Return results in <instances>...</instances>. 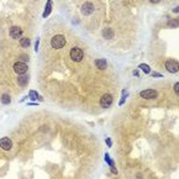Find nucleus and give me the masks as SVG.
I'll use <instances>...</instances> for the list:
<instances>
[{
	"instance_id": "obj_19",
	"label": "nucleus",
	"mask_w": 179,
	"mask_h": 179,
	"mask_svg": "<svg viewBox=\"0 0 179 179\" xmlns=\"http://www.w3.org/2000/svg\"><path fill=\"white\" fill-rule=\"evenodd\" d=\"M28 59H30V58H28L27 55H21V56H20V58H19L20 62H27Z\"/></svg>"
},
{
	"instance_id": "obj_20",
	"label": "nucleus",
	"mask_w": 179,
	"mask_h": 179,
	"mask_svg": "<svg viewBox=\"0 0 179 179\" xmlns=\"http://www.w3.org/2000/svg\"><path fill=\"white\" fill-rule=\"evenodd\" d=\"M105 159H106V162H107V164H110L111 167H114V162L111 161V158H110L109 155H105Z\"/></svg>"
},
{
	"instance_id": "obj_1",
	"label": "nucleus",
	"mask_w": 179,
	"mask_h": 179,
	"mask_svg": "<svg viewBox=\"0 0 179 179\" xmlns=\"http://www.w3.org/2000/svg\"><path fill=\"white\" fill-rule=\"evenodd\" d=\"M51 45H52V47L56 48V49H59L62 47H64V45H66L64 36L63 35H56V36H53L52 40H51Z\"/></svg>"
},
{
	"instance_id": "obj_23",
	"label": "nucleus",
	"mask_w": 179,
	"mask_h": 179,
	"mask_svg": "<svg viewBox=\"0 0 179 179\" xmlns=\"http://www.w3.org/2000/svg\"><path fill=\"white\" fill-rule=\"evenodd\" d=\"M39 43H40V40H37L35 45V51H39Z\"/></svg>"
},
{
	"instance_id": "obj_16",
	"label": "nucleus",
	"mask_w": 179,
	"mask_h": 179,
	"mask_svg": "<svg viewBox=\"0 0 179 179\" xmlns=\"http://www.w3.org/2000/svg\"><path fill=\"white\" fill-rule=\"evenodd\" d=\"M10 101H11V98H10L9 94H3V95H1V103H3V104L7 105V104H10Z\"/></svg>"
},
{
	"instance_id": "obj_22",
	"label": "nucleus",
	"mask_w": 179,
	"mask_h": 179,
	"mask_svg": "<svg viewBox=\"0 0 179 179\" xmlns=\"http://www.w3.org/2000/svg\"><path fill=\"white\" fill-rule=\"evenodd\" d=\"M174 91H176V94L179 93V83H176V84H174Z\"/></svg>"
},
{
	"instance_id": "obj_17",
	"label": "nucleus",
	"mask_w": 179,
	"mask_h": 179,
	"mask_svg": "<svg viewBox=\"0 0 179 179\" xmlns=\"http://www.w3.org/2000/svg\"><path fill=\"white\" fill-rule=\"evenodd\" d=\"M140 69H142L145 73H149L151 72V68H149V66H147V64H145V63H142V64H140Z\"/></svg>"
},
{
	"instance_id": "obj_24",
	"label": "nucleus",
	"mask_w": 179,
	"mask_h": 179,
	"mask_svg": "<svg viewBox=\"0 0 179 179\" xmlns=\"http://www.w3.org/2000/svg\"><path fill=\"white\" fill-rule=\"evenodd\" d=\"M106 145L109 146V147H111V145H112V143H111V140H110V138H106Z\"/></svg>"
},
{
	"instance_id": "obj_27",
	"label": "nucleus",
	"mask_w": 179,
	"mask_h": 179,
	"mask_svg": "<svg viewBox=\"0 0 179 179\" xmlns=\"http://www.w3.org/2000/svg\"><path fill=\"white\" fill-rule=\"evenodd\" d=\"M153 77H162V74H159V73H155V74H153Z\"/></svg>"
},
{
	"instance_id": "obj_3",
	"label": "nucleus",
	"mask_w": 179,
	"mask_h": 179,
	"mask_svg": "<svg viewBox=\"0 0 179 179\" xmlns=\"http://www.w3.org/2000/svg\"><path fill=\"white\" fill-rule=\"evenodd\" d=\"M14 70H15V73H18L19 76H21V74H26V72L28 70V67H27V64L25 63V62L19 61L14 64Z\"/></svg>"
},
{
	"instance_id": "obj_11",
	"label": "nucleus",
	"mask_w": 179,
	"mask_h": 179,
	"mask_svg": "<svg viewBox=\"0 0 179 179\" xmlns=\"http://www.w3.org/2000/svg\"><path fill=\"white\" fill-rule=\"evenodd\" d=\"M51 10H52V0H47V4H46V7H45V12H43V18H48V15L51 14Z\"/></svg>"
},
{
	"instance_id": "obj_4",
	"label": "nucleus",
	"mask_w": 179,
	"mask_h": 179,
	"mask_svg": "<svg viewBox=\"0 0 179 179\" xmlns=\"http://www.w3.org/2000/svg\"><path fill=\"white\" fill-rule=\"evenodd\" d=\"M140 95H141V98L147 99V100H151V99L157 98V91L153 90V89H146V90L141 91Z\"/></svg>"
},
{
	"instance_id": "obj_10",
	"label": "nucleus",
	"mask_w": 179,
	"mask_h": 179,
	"mask_svg": "<svg viewBox=\"0 0 179 179\" xmlns=\"http://www.w3.org/2000/svg\"><path fill=\"white\" fill-rule=\"evenodd\" d=\"M95 66L100 69V70H104V69H106L107 67V63H106V61L104 59V58H100V59H97L95 61Z\"/></svg>"
},
{
	"instance_id": "obj_14",
	"label": "nucleus",
	"mask_w": 179,
	"mask_h": 179,
	"mask_svg": "<svg viewBox=\"0 0 179 179\" xmlns=\"http://www.w3.org/2000/svg\"><path fill=\"white\" fill-rule=\"evenodd\" d=\"M28 97H30V100H42V98H41L35 90H30Z\"/></svg>"
},
{
	"instance_id": "obj_26",
	"label": "nucleus",
	"mask_w": 179,
	"mask_h": 179,
	"mask_svg": "<svg viewBox=\"0 0 179 179\" xmlns=\"http://www.w3.org/2000/svg\"><path fill=\"white\" fill-rule=\"evenodd\" d=\"M152 4H157V3H159V0H149Z\"/></svg>"
},
{
	"instance_id": "obj_12",
	"label": "nucleus",
	"mask_w": 179,
	"mask_h": 179,
	"mask_svg": "<svg viewBox=\"0 0 179 179\" xmlns=\"http://www.w3.org/2000/svg\"><path fill=\"white\" fill-rule=\"evenodd\" d=\"M103 36H104V39H106V40H111V39H114V31H112L111 28H105V30L103 31Z\"/></svg>"
},
{
	"instance_id": "obj_7",
	"label": "nucleus",
	"mask_w": 179,
	"mask_h": 179,
	"mask_svg": "<svg viewBox=\"0 0 179 179\" xmlns=\"http://www.w3.org/2000/svg\"><path fill=\"white\" fill-rule=\"evenodd\" d=\"M165 68H167V70L170 73H177L178 72V62L173 61V59L167 61L165 62Z\"/></svg>"
},
{
	"instance_id": "obj_6",
	"label": "nucleus",
	"mask_w": 179,
	"mask_h": 179,
	"mask_svg": "<svg viewBox=\"0 0 179 179\" xmlns=\"http://www.w3.org/2000/svg\"><path fill=\"white\" fill-rule=\"evenodd\" d=\"M0 147H1L4 151H10L12 147V142L9 137H3L0 138Z\"/></svg>"
},
{
	"instance_id": "obj_9",
	"label": "nucleus",
	"mask_w": 179,
	"mask_h": 179,
	"mask_svg": "<svg viewBox=\"0 0 179 179\" xmlns=\"http://www.w3.org/2000/svg\"><path fill=\"white\" fill-rule=\"evenodd\" d=\"M9 34L12 39H20L22 35V30H21V27H19V26H12V27H10Z\"/></svg>"
},
{
	"instance_id": "obj_28",
	"label": "nucleus",
	"mask_w": 179,
	"mask_h": 179,
	"mask_svg": "<svg viewBox=\"0 0 179 179\" xmlns=\"http://www.w3.org/2000/svg\"><path fill=\"white\" fill-rule=\"evenodd\" d=\"M134 76L135 77H138V72H137V70H134Z\"/></svg>"
},
{
	"instance_id": "obj_2",
	"label": "nucleus",
	"mask_w": 179,
	"mask_h": 179,
	"mask_svg": "<svg viewBox=\"0 0 179 179\" xmlns=\"http://www.w3.org/2000/svg\"><path fill=\"white\" fill-rule=\"evenodd\" d=\"M83 57H84V52H83L82 48L74 47V48L70 49V58H72V61H74V62H80L83 59Z\"/></svg>"
},
{
	"instance_id": "obj_18",
	"label": "nucleus",
	"mask_w": 179,
	"mask_h": 179,
	"mask_svg": "<svg viewBox=\"0 0 179 179\" xmlns=\"http://www.w3.org/2000/svg\"><path fill=\"white\" fill-rule=\"evenodd\" d=\"M177 26H178L177 20H170V21H168V27H177Z\"/></svg>"
},
{
	"instance_id": "obj_13",
	"label": "nucleus",
	"mask_w": 179,
	"mask_h": 179,
	"mask_svg": "<svg viewBox=\"0 0 179 179\" xmlns=\"http://www.w3.org/2000/svg\"><path fill=\"white\" fill-rule=\"evenodd\" d=\"M27 82H28V77L25 76V74H21V76L18 78V83H19V85H21V86H25V85H26Z\"/></svg>"
},
{
	"instance_id": "obj_21",
	"label": "nucleus",
	"mask_w": 179,
	"mask_h": 179,
	"mask_svg": "<svg viewBox=\"0 0 179 179\" xmlns=\"http://www.w3.org/2000/svg\"><path fill=\"white\" fill-rule=\"evenodd\" d=\"M127 98V93H126V90H124V95H122V99H121V101H120V105H122V104L125 103V99Z\"/></svg>"
},
{
	"instance_id": "obj_15",
	"label": "nucleus",
	"mask_w": 179,
	"mask_h": 179,
	"mask_svg": "<svg viewBox=\"0 0 179 179\" xmlns=\"http://www.w3.org/2000/svg\"><path fill=\"white\" fill-rule=\"evenodd\" d=\"M30 45H31V41L28 39H21V40H20V46H21L22 48L30 47Z\"/></svg>"
},
{
	"instance_id": "obj_29",
	"label": "nucleus",
	"mask_w": 179,
	"mask_h": 179,
	"mask_svg": "<svg viewBox=\"0 0 179 179\" xmlns=\"http://www.w3.org/2000/svg\"><path fill=\"white\" fill-rule=\"evenodd\" d=\"M178 11H179V7H176V9L173 10V12H178Z\"/></svg>"
},
{
	"instance_id": "obj_5",
	"label": "nucleus",
	"mask_w": 179,
	"mask_h": 179,
	"mask_svg": "<svg viewBox=\"0 0 179 179\" xmlns=\"http://www.w3.org/2000/svg\"><path fill=\"white\" fill-rule=\"evenodd\" d=\"M112 104V97L110 94H104L101 99H100V105L101 107H104V109H107V107H110Z\"/></svg>"
},
{
	"instance_id": "obj_25",
	"label": "nucleus",
	"mask_w": 179,
	"mask_h": 179,
	"mask_svg": "<svg viewBox=\"0 0 179 179\" xmlns=\"http://www.w3.org/2000/svg\"><path fill=\"white\" fill-rule=\"evenodd\" d=\"M111 172H112V173H114V174H116V173H118V170H116V169H115V167H111Z\"/></svg>"
},
{
	"instance_id": "obj_8",
	"label": "nucleus",
	"mask_w": 179,
	"mask_h": 179,
	"mask_svg": "<svg viewBox=\"0 0 179 179\" xmlns=\"http://www.w3.org/2000/svg\"><path fill=\"white\" fill-rule=\"evenodd\" d=\"M80 11H82V14L85 15V16L91 15V14H93V11H94V5H93L91 3H85V4H83Z\"/></svg>"
}]
</instances>
